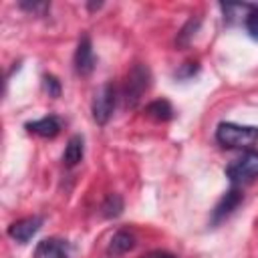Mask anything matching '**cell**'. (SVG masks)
<instances>
[{
	"label": "cell",
	"instance_id": "52a82bcc",
	"mask_svg": "<svg viewBox=\"0 0 258 258\" xmlns=\"http://www.w3.org/2000/svg\"><path fill=\"white\" fill-rule=\"evenodd\" d=\"M42 216H28V218H22V220H16L8 226V236L18 242V244H26L28 240H32V236L42 228Z\"/></svg>",
	"mask_w": 258,
	"mask_h": 258
},
{
	"label": "cell",
	"instance_id": "9a60e30c",
	"mask_svg": "<svg viewBox=\"0 0 258 258\" xmlns=\"http://www.w3.org/2000/svg\"><path fill=\"white\" fill-rule=\"evenodd\" d=\"M18 6L22 10L34 14V16H44L50 10V4L48 2H26V0H22V2H18Z\"/></svg>",
	"mask_w": 258,
	"mask_h": 258
},
{
	"label": "cell",
	"instance_id": "ac0fdd59",
	"mask_svg": "<svg viewBox=\"0 0 258 258\" xmlns=\"http://www.w3.org/2000/svg\"><path fill=\"white\" fill-rule=\"evenodd\" d=\"M143 258H177V256H173L171 252H165V250H153V252L145 254Z\"/></svg>",
	"mask_w": 258,
	"mask_h": 258
},
{
	"label": "cell",
	"instance_id": "3957f363",
	"mask_svg": "<svg viewBox=\"0 0 258 258\" xmlns=\"http://www.w3.org/2000/svg\"><path fill=\"white\" fill-rule=\"evenodd\" d=\"M149 81H151V77H149L147 67L141 64V62H135L131 67V71L127 73V81H125V87H123L125 107H129V109L137 107L143 93L149 89Z\"/></svg>",
	"mask_w": 258,
	"mask_h": 258
},
{
	"label": "cell",
	"instance_id": "7c38bea8",
	"mask_svg": "<svg viewBox=\"0 0 258 258\" xmlns=\"http://www.w3.org/2000/svg\"><path fill=\"white\" fill-rule=\"evenodd\" d=\"M145 113L157 121H169L173 117V107L167 99H157V101H151L147 107H145Z\"/></svg>",
	"mask_w": 258,
	"mask_h": 258
},
{
	"label": "cell",
	"instance_id": "30bf717a",
	"mask_svg": "<svg viewBox=\"0 0 258 258\" xmlns=\"http://www.w3.org/2000/svg\"><path fill=\"white\" fill-rule=\"evenodd\" d=\"M133 246H135V236L127 230H117L109 242L107 252L113 256H121V254H127L129 250H133Z\"/></svg>",
	"mask_w": 258,
	"mask_h": 258
},
{
	"label": "cell",
	"instance_id": "8992f818",
	"mask_svg": "<svg viewBox=\"0 0 258 258\" xmlns=\"http://www.w3.org/2000/svg\"><path fill=\"white\" fill-rule=\"evenodd\" d=\"M73 64H75L77 75H81V77H89L93 73L95 52H93V44H91L89 34H83L79 38V44H77V50H75V56H73Z\"/></svg>",
	"mask_w": 258,
	"mask_h": 258
},
{
	"label": "cell",
	"instance_id": "5b68a950",
	"mask_svg": "<svg viewBox=\"0 0 258 258\" xmlns=\"http://www.w3.org/2000/svg\"><path fill=\"white\" fill-rule=\"evenodd\" d=\"M242 200H244L242 189H240V187H236V185H232V187H230V189L220 198V202L216 204V208L212 210L210 224H212V226L222 224L228 216H232V214H234V210L242 204Z\"/></svg>",
	"mask_w": 258,
	"mask_h": 258
},
{
	"label": "cell",
	"instance_id": "8fae6325",
	"mask_svg": "<svg viewBox=\"0 0 258 258\" xmlns=\"http://www.w3.org/2000/svg\"><path fill=\"white\" fill-rule=\"evenodd\" d=\"M83 153H85V141L81 135H73L69 141H67V147H64V153H62V161L67 167H75L81 159H83Z\"/></svg>",
	"mask_w": 258,
	"mask_h": 258
},
{
	"label": "cell",
	"instance_id": "9c48e42d",
	"mask_svg": "<svg viewBox=\"0 0 258 258\" xmlns=\"http://www.w3.org/2000/svg\"><path fill=\"white\" fill-rule=\"evenodd\" d=\"M26 131L28 133H34L38 137H46V139H52L60 133V119L54 117V115H48V117H42V119H36V121H28L26 125Z\"/></svg>",
	"mask_w": 258,
	"mask_h": 258
},
{
	"label": "cell",
	"instance_id": "ba28073f",
	"mask_svg": "<svg viewBox=\"0 0 258 258\" xmlns=\"http://www.w3.org/2000/svg\"><path fill=\"white\" fill-rule=\"evenodd\" d=\"M34 258H71V246L60 238H44L36 244Z\"/></svg>",
	"mask_w": 258,
	"mask_h": 258
},
{
	"label": "cell",
	"instance_id": "2e32d148",
	"mask_svg": "<svg viewBox=\"0 0 258 258\" xmlns=\"http://www.w3.org/2000/svg\"><path fill=\"white\" fill-rule=\"evenodd\" d=\"M42 83H44V89H46L48 97H52V99L60 97V83H58V79L54 75H44Z\"/></svg>",
	"mask_w": 258,
	"mask_h": 258
},
{
	"label": "cell",
	"instance_id": "7a4b0ae2",
	"mask_svg": "<svg viewBox=\"0 0 258 258\" xmlns=\"http://www.w3.org/2000/svg\"><path fill=\"white\" fill-rule=\"evenodd\" d=\"M226 177L232 185L240 187L258 177V151H246L226 167Z\"/></svg>",
	"mask_w": 258,
	"mask_h": 258
},
{
	"label": "cell",
	"instance_id": "e0dca14e",
	"mask_svg": "<svg viewBox=\"0 0 258 258\" xmlns=\"http://www.w3.org/2000/svg\"><path fill=\"white\" fill-rule=\"evenodd\" d=\"M198 62H185L177 73H175V77L177 79H189V77H194L196 73H198Z\"/></svg>",
	"mask_w": 258,
	"mask_h": 258
},
{
	"label": "cell",
	"instance_id": "6da1fadb",
	"mask_svg": "<svg viewBox=\"0 0 258 258\" xmlns=\"http://www.w3.org/2000/svg\"><path fill=\"white\" fill-rule=\"evenodd\" d=\"M216 141L226 149H250L258 141V127L222 121L216 127Z\"/></svg>",
	"mask_w": 258,
	"mask_h": 258
},
{
	"label": "cell",
	"instance_id": "277c9868",
	"mask_svg": "<svg viewBox=\"0 0 258 258\" xmlns=\"http://www.w3.org/2000/svg\"><path fill=\"white\" fill-rule=\"evenodd\" d=\"M115 101H117V91L111 83H105L93 97V103H91V113H93V119L97 125H107L111 115H113V109H115Z\"/></svg>",
	"mask_w": 258,
	"mask_h": 258
},
{
	"label": "cell",
	"instance_id": "5bb4252c",
	"mask_svg": "<svg viewBox=\"0 0 258 258\" xmlns=\"http://www.w3.org/2000/svg\"><path fill=\"white\" fill-rule=\"evenodd\" d=\"M244 26H246V32L258 40V6H250L248 8V14L244 18Z\"/></svg>",
	"mask_w": 258,
	"mask_h": 258
},
{
	"label": "cell",
	"instance_id": "4fadbf2b",
	"mask_svg": "<svg viewBox=\"0 0 258 258\" xmlns=\"http://www.w3.org/2000/svg\"><path fill=\"white\" fill-rule=\"evenodd\" d=\"M101 212L105 218H117L123 212V200L119 194H109L101 206Z\"/></svg>",
	"mask_w": 258,
	"mask_h": 258
}]
</instances>
